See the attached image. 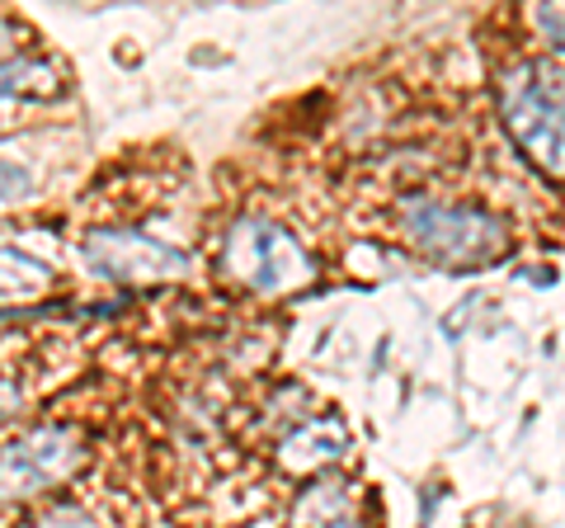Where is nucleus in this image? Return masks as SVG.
<instances>
[{
	"label": "nucleus",
	"instance_id": "nucleus-1",
	"mask_svg": "<svg viewBox=\"0 0 565 528\" xmlns=\"http://www.w3.org/2000/svg\"><path fill=\"white\" fill-rule=\"evenodd\" d=\"M504 123H509V137H514L546 175L561 170V85H556V72H546L542 62L514 66V72L504 76Z\"/></svg>",
	"mask_w": 565,
	"mask_h": 528
},
{
	"label": "nucleus",
	"instance_id": "nucleus-2",
	"mask_svg": "<svg viewBox=\"0 0 565 528\" xmlns=\"http://www.w3.org/2000/svg\"><path fill=\"white\" fill-rule=\"evenodd\" d=\"M405 232H411L419 251L434 255L438 264H486L504 251L500 218L476 213V208L429 203V199L405 203Z\"/></svg>",
	"mask_w": 565,
	"mask_h": 528
},
{
	"label": "nucleus",
	"instance_id": "nucleus-3",
	"mask_svg": "<svg viewBox=\"0 0 565 528\" xmlns=\"http://www.w3.org/2000/svg\"><path fill=\"white\" fill-rule=\"evenodd\" d=\"M226 270L241 284H250L259 293H278V288H297L311 278V260L282 226L269 222H241L232 241H226Z\"/></svg>",
	"mask_w": 565,
	"mask_h": 528
},
{
	"label": "nucleus",
	"instance_id": "nucleus-4",
	"mask_svg": "<svg viewBox=\"0 0 565 528\" xmlns=\"http://www.w3.org/2000/svg\"><path fill=\"white\" fill-rule=\"evenodd\" d=\"M95 274L118 278V284H151V278H170L184 270V255L170 245L141 236V232H90L85 241Z\"/></svg>",
	"mask_w": 565,
	"mask_h": 528
},
{
	"label": "nucleus",
	"instance_id": "nucleus-5",
	"mask_svg": "<svg viewBox=\"0 0 565 528\" xmlns=\"http://www.w3.org/2000/svg\"><path fill=\"white\" fill-rule=\"evenodd\" d=\"M71 453H76V439L66 430H33L20 444H10L0 453V500L10 496H33L47 482H57L71 467Z\"/></svg>",
	"mask_w": 565,
	"mask_h": 528
},
{
	"label": "nucleus",
	"instance_id": "nucleus-6",
	"mask_svg": "<svg viewBox=\"0 0 565 528\" xmlns=\"http://www.w3.org/2000/svg\"><path fill=\"white\" fill-rule=\"evenodd\" d=\"M344 453V430L334 425V420H316V425L297 430L288 439V448H282V457H288V467H311V463H330V457Z\"/></svg>",
	"mask_w": 565,
	"mask_h": 528
},
{
	"label": "nucleus",
	"instance_id": "nucleus-7",
	"mask_svg": "<svg viewBox=\"0 0 565 528\" xmlns=\"http://www.w3.org/2000/svg\"><path fill=\"white\" fill-rule=\"evenodd\" d=\"M57 91V72L47 62H6L0 66V99L14 95H47Z\"/></svg>",
	"mask_w": 565,
	"mask_h": 528
},
{
	"label": "nucleus",
	"instance_id": "nucleus-8",
	"mask_svg": "<svg viewBox=\"0 0 565 528\" xmlns=\"http://www.w3.org/2000/svg\"><path fill=\"white\" fill-rule=\"evenodd\" d=\"M47 284V270L20 251H0V297H33Z\"/></svg>",
	"mask_w": 565,
	"mask_h": 528
},
{
	"label": "nucleus",
	"instance_id": "nucleus-9",
	"mask_svg": "<svg viewBox=\"0 0 565 528\" xmlns=\"http://www.w3.org/2000/svg\"><path fill=\"white\" fill-rule=\"evenodd\" d=\"M33 189V175L20 161H0V199H24Z\"/></svg>",
	"mask_w": 565,
	"mask_h": 528
},
{
	"label": "nucleus",
	"instance_id": "nucleus-10",
	"mask_svg": "<svg viewBox=\"0 0 565 528\" xmlns=\"http://www.w3.org/2000/svg\"><path fill=\"white\" fill-rule=\"evenodd\" d=\"M43 528H85V519L76 515V509H57V515H52Z\"/></svg>",
	"mask_w": 565,
	"mask_h": 528
},
{
	"label": "nucleus",
	"instance_id": "nucleus-11",
	"mask_svg": "<svg viewBox=\"0 0 565 528\" xmlns=\"http://www.w3.org/2000/svg\"><path fill=\"white\" fill-rule=\"evenodd\" d=\"M14 406H20V397H14L10 387H0V420H6V415H10Z\"/></svg>",
	"mask_w": 565,
	"mask_h": 528
},
{
	"label": "nucleus",
	"instance_id": "nucleus-12",
	"mask_svg": "<svg viewBox=\"0 0 565 528\" xmlns=\"http://www.w3.org/2000/svg\"><path fill=\"white\" fill-rule=\"evenodd\" d=\"M0 47H6V29H0Z\"/></svg>",
	"mask_w": 565,
	"mask_h": 528
}]
</instances>
